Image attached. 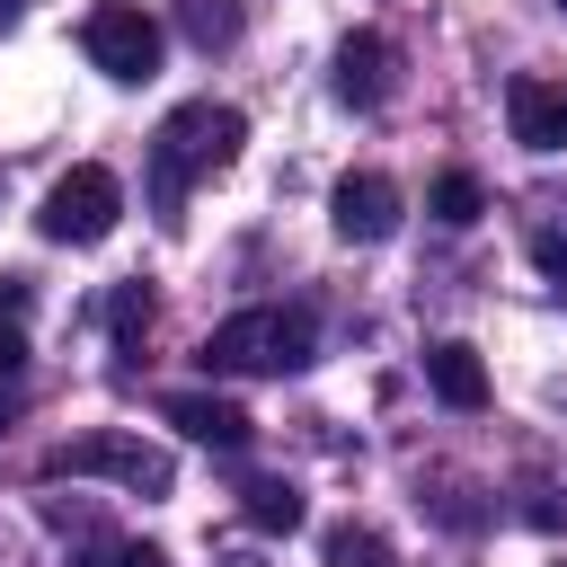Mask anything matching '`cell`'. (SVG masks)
<instances>
[{"label": "cell", "instance_id": "obj_2", "mask_svg": "<svg viewBox=\"0 0 567 567\" xmlns=\"http://www.w3.org/2000/svg\"><path fill=\"white\" fill-rule=\"evenodd\" d=\"M319 354V319L301 301H257V310H230L213 337H204V372H301Z\"/></svg>", "mask_w": 567, "mask_h": 567}, {"label": "cell", "instance_id": "obj_11", "mask_svg": "<svg viewBox=\"0 0 567 567\" xmlns=\"http://www.w3.org/2000/svg\"><path fill=\"white\" fill-rule=\"evenodd\" d=\"M425 213H434V221H443V230H470V221H478V213H487V186H478V177H470V168H443V177H434V186H425Z\"/></svg>", "mask_w": 567, "mask_h": 567}, {"label": "cell", "instance_id": "obj_25", "mask_svg": "<svg viewBox=\"0 0 567 567\" xmlns=\"http://www.w3.org/2000/svg\"><path fill=\"white\" fill-rule=\"evenodd\" d=\"M558 9H567V0H558Z\"/></svg>", "mask_w": 567, "mask_h": 567}, {"label": "cell", "instance_id": "obj_17", "mask_svg": "<svg viewBox=\"0 0 567 567\" xmlns=\"http://www.w3.org/2000/svg\"><path fill=\"white\" fill-rule=\"evenodd\" d=\"M18 363H27V328H18V319H0V372H18Z\"/></svg>", "mask_w": 567, "mask_h": 567}, {"label": "cell", "instance_id": "obj_22", "mask_svg": "<svg viewBox=\"0 0 567 567\" xmlns=\"http://www.w3.org/2000/svg\"><path fill=\"white\" fill-rule=\"evenodd\" d=\"M221 567H266V558H221Z\"/></svg>", "mask_w": 567, "mask_h": 567}, {"label": "cell", "instance_id": "obj_9", "mask_svg": "<svg viewBox=\"0 0 567 567\" xmlns=\"http://www.w3.org/2000/svg\"><path fill=\"white\" fill-rule=\"evenodd\" d=\"M505 115H514L523 151H567V80H514Z\"/></svg>", "mask_w": 567, "mask_h": 567}, {"label": "cell", "instance_id": "obj_3", "mask_svg": "<svg viewBox=\"0 0 567 567\" xmlns=\"http://www.w3.org/2000/svg\"><path fill=\"white\" fill-rule=\"evenodd\" d=\"M44 478H115L133 496H168L177 487V461L142 434H80V443H53L44 452Z\"/></svg>", "mask_w": 567, "mask_h": 567}, {"label": "cell", "instance_id": "obj_18", "mask_svg": "<svg viewBox=\"0 0 567 567\" xmlns=\"http://www.w3.org/2000/svg\"><path fill=\"white\" fill-rule=\"evenodd\" d=\"M115 567H168V549H151V540H124V549H115Z\"/></svg>", "mask_w": 567, "mask_h": 567}, {"label": "cell", "instance_id": "obj_8", "mask_svg": "<svg viewBox=\"0 0 567 567\" xmlns=\"http://www.w3.org/2000/svg\"><path fill=\"white\" fill-rule=\"evenodd\" d=\"M159 416L177 425V434H195V443H213V452H248V408L239 399H213V390H168L159 399Z\"/></svg>", "mask_w": 567, "mask_h": 567}, {"label": "cell", "instance_id": "obj_16", "mask_svg": "<svg viewBox=\"0 0 567 567\" xmlns=\"http://www.w3.org/2000/svg\"><path fill=\"white\" fill-rule=\"evenodd\" d=\"M532 266H540V275H567V230H558V221L532 230Z\"/></svg>", "mask_w": 567, "mask_h": 567}, {"label": "cell", "instance_id": "obj_4", "mask_svg": "<svg viewBox=\"0 0 567 567\" xmlns=\"http://www.w3.org/2000/svg\"><path fill=\"white\" fill-rule=\"evenodd\" d=\"M115 213H124V186H115V168L80 159L71 177H53V195H44L35 230H44L53 248H97V239L115 230Z\"/></svg>", "mask_w": 567, "mask_h": 567}, {"label": "cell", "instance_id": "obj_1", "mask_svg": "<svg viewBox=\"0 0 567 567\" xmlns=\"http://www.w3.org/2000/svg\"><path fill=\"white\" fill-rule=\"evenodd\" d=\"M239 142H248V115H239V106L186 97V106L151 133V151H142V168H151V213L177 230V221H186V195H195L204 177H221V168L239 159Z\"/></svg>", "mask_w": 567, "mask_h": 567}, {"label": "cell", "instance_id": "obj_23", "mask_svg": "<svg viewBox=\"0 0 567 567\" xmlns=\"http://www.w3.org/2000/svg\"><path fill=\"white\" fill-rule=\"evenodd\" d=\"M0 416H9V399H0Z\"/></svg>", "mask_w": 567, "mask_h": 567}, {"label": "cell", "instance_id": "obj_5", "mask_svg": "<svg viewBox=\"0 0 567 567\" xmlns=\"http://www.w3.org/2000/svg\"><path fill=\"white\" fill-rule=\"evenodd\" d=\"M80 44H89V62H97L106 80H151V71H159V18L133 9V0H97V9L80 18Z\"/></svg>", "mask_w": 567, "mask_h": 567}, {"label": "cell", "instance_id": "obj_14", "mask_svg": "<svg viewBox=\"0 0 567 567\" xmlns=\"http://www.w3.org/2000/svg\"><path fill=\"white\" fill-rule=\"evenodd\" d=\"M328 567H399V558H390V540L372 523H337L328 532Z\"/></svg>", "mask_w": 567, "mask_h": 567}, {"label": "cell", "instance_id": "obj_24", "mask_svg": "<svg viewBox=\"0 0 567 567\" xmlns=\"http://www.w3.org/2000/svg\"><path fill=\"white\" fill-rule=\"evenodd\" d=\"M558 567H567V558H558Z\"/></svg>", "mask_w": 567, "mask_h": 567}, {"label": "cell", "instance_id": "obj_12", "mask_svg": "<svg viewBox=\"0 0 567 567\" xmlns=\"http://www.w3.org/2000/svg\"><path fill=\"white\" fill-rule=\"evenodd\" d=\"M239 514H248L257 532H301V496H292L284 478H248V487H239Z\"/></svg>", "mask_w": 567, "mask_h": 567}, {"label": "cell", "instance_id": "obj_19", "mask_svg": "<svg viewBox=\"0 0 567 567\" xmlns=\"http://www.w3.org/2000/svg\"><path fill=\"white\" fill-rule=\"evenodd\" d=\"M27 310V275H0V319H18Z\"/></svg>", "mask_w": 567, "mask_h": 567}, {"label": "cell", "instance_id": "obj_7", "mask_svg": "<svg viewBox=\"0 0 567 567\" xmlns=\"http://www.w3.org/2000/svg\"><path fill=\"white\" fill-rule=\"evenodd\" d=\"M328 89H337L346 106H381V97L399 89V44L372 35V27H354V35L337 44V62H328Z\"/></svg>", "mask_w": 567, "mask_h": 567}, {"label": "cell", "instance_id": "obj_6", "mask_svg": "<svg viewBox=\"0 0 567 567\" xmlns=\"http://www.w3.org/2000/svg\"><path fill=\"white\" fill-rule=\"evenodd\" d=\"M399 213H408V195H399L381 168H354V177H337V195H328V221H337V239H354V248H381V239L399 230Z\"/></svg>", "mask_w": 567, "mask_h": 567}, {"label": "cell", "instance_id": "obj_15", "mask_svg": "<svg viewBox=\"0 0 567 567\" xmlns=\"http://www.w3.org/2000/svg\"><path fill=\"white\" fill-rule=\"evenodd\" d=\"M106 328H115V346H133V337L151 328V284H115V301H106Z\"/></svg>", "mask_w": 567, "mask_h": 567}, {"label": "cell", "instance_id": "obj_10", "mask_svg": "<svg viewBox=\"0 0 567 567\" xmlns=\"http://www.w3.org/2000/svg\"><path fill=\"white\" fill-rule=\"evenodd\" d=\"M425 381H434V399L443 408H487V363H478V346H461V337H443L434 354H425Z\"/></svg>", "mask_w": 567, "mask_h": 567}, {"label": "cell", "instance_id": "obj_20", "mask_svg": "<svg viewBox=\"0 0 567 567\" xmlns=\"http://www.w3.org/2000/svg\"><path fill=\"white\" fill-rule=\"evenodd\" d=\"M71 567H115V540H89V549H80Z\"/></svg>", "mask_w": 567, "mask_h": 567}, {"label": "cell", "instance_id": "obj_21", "mask_svg": "<svg viewBox=\"0 0 567 567\" xmlns=\"http://www.w3.org/2000/svg\"><path fill=\"white\" fill-rule=\"evenodd\" d=\"M18 18H27V0H0V27H18Z\"/></svg>", "mask_w": 567, "mask_h": 567}, {"label": "cell", "instance_id": "obj_13", "mask_svg": "<svg viewBox=\"0 0 567 567\" xmlns=\"http://www.w3.org/2000/svg\"><path fill=\"white\" fill-rule=\"evenodd\" d=\"M177 27H186L195 53H221L239 35V0H177Z\"/></svg>", "mask_w": 567, "mask_h": 567}]
</instances>
